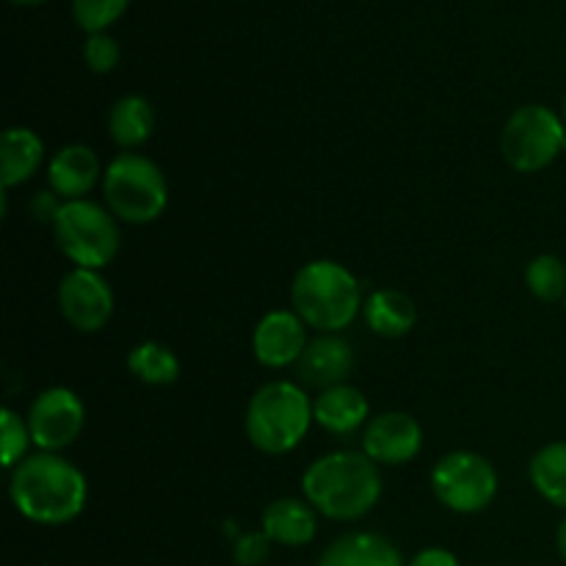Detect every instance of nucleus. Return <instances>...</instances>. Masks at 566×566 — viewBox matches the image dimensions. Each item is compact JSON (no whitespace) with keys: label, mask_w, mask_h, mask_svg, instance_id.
I'll use <instances>...</instances> for the list:
<instances>
[{"label":"nucleus","mask_w":566,"mask_h":566,"mask_svg":"<svg viewBox=\"0 0 566 566\" xmlns=\"http://www.w3.org/2000/svg\"><path fill=\"white\" fill-rule=\"evenodd\" d=\"M11 503L25 520L39 525L72 523L86 506V475L55 453L39 451L11 470Z\"/></svg>","instance_id":"obj_1"},{"label":"nucleus","mask_w":566,"mask_h":566,"mask_svg":"<svg viewBox=\"0 0 566 566\" xmlns=\"http://www.w3.org/2000/svg\"><path fill=\"white\" fill-rule=\"evenodd\" d=\"M302 490L315 512L337 523H352L379 503L381 475L365 453L335 451L310 464Z\"/></svg>","instance_id":"obj_2"},{"label":"nucleus","mask_w":566,"mask_h":566,"mask_svg":"<svg viewBox=\"0 0 566 566\" xmlns=\"http://www.w3.org/2000/svg\"><path fill=\"white\" fill-rule=\"evenodd\" d=\"M293 313L321 335H337L363 310L359 280L335 260H313L302 265L291 285Z\"/></svg>","instance_id":"obj_3"},{"label":"nucleus","mask_w":566,"mask_h":566,"mask_svg":"<svg viewBox=\"0 0 566 566\" xmlns=\"http://www.w3.org/2000/svg\"><path fill=\"white\" fill-rule=\"evenodd\" d=\"M313 403L293 381H269L252 396L247 409V437L269 457L298 448L313 423Z\"/></svg>","instance_id":"obj_4"},{"label":"nucleus","mask_w":566,"mask_h":566,"mask_svg":"<svg viewBox=\"0 0 566 566\" xmlns=\"http://www.w3.org/2000/svg\"><path fill=\"white\" fill-rule=\"evenodd\" d=\"M103 197L116 219L149 224L169 205V182L155 160L138 153H119L103 171Z\"/></svg>","instance_id":"obj_5"},{"label":"nucleus","mask_w":566,"mask_h":566,"mask_svg":"<svg viewBox=\"0 0 566 566\" xmlns=\"http://www.w3.org/2000/svg\"><path fill=\"white\" fill-rule=\"evenodd\" d=\"M53 235L75 269L99 271L119 252V227L114 213L88 199H72L61 205L53 221Z\"/></svg>","instance_id":"obj_6"},{"label":"nucleus","mask_w":566,"mask_h":566,"mask_svg":"<svg viewBox=\"0 0 566 566\" xmlns=\"http://www.w3.org/2000/svg\"><path fill=\"white\" fill-rule=\"evenodd\" d=\"M564 142L566 125L562 116L547 105L531 103L509 116L501 133V153L512 169L534 175L564 153Z\"/></svg>","instance_id":"obj_7"},{"label":"nucleus","mask_w":566,"mask_h":566,"mask_svg":"<svg viewBox=\"0 0 566 566\" xmlns=\"http://www.w3.org/2000/svg\"><path fill=\"white\" fill-rule=\"evenodd\" d=\"M437 501L457 514H479L495 501L497 473L490 459L473 451H453L431 470Z\"/></svg>","instance_id":"obj_8"},{"label":"nucleus","mask_w":566,"mask_h":566,"mask_svg":"<svg viewBox=\"0 0 566 566\" xmlns=\"http://www.w3.org/2000/svg\"><path fill=\"white\" fill-rule=\"evenodd\" d=\"M25 420L33 446L44 453H55L81 437L83 423H86V409L72 390L50 387V390L39 392L36 401L28 409Z\"/></svg>","instance_id":"obj_9"},{"label":"nucleus","mask_w":566,"mask_h":566,"mask_svg":"<svg viewBox=\"0 0 566 566\" xmlns=\"http://www.w3.org/2000/svg\"><path fill=\"white\" fill-rule=\"evenodd\" d=\"M59 310L72 329L94 335L114 315V291L99 271L72 269L59 285Z\"/></svg>","instance_id":"obj_10"},{"label":"nucleus","mask_w":566,"mask_h":566,"mask_svg":"<svg viewBox=\"0 0 566 566\" xmlns=\"http://www.w3.org/2000/svg\"><path fill=\"white\" fill-rule=\"evenodd\" d=\"M423 448V429L407 412H385L368 420L363 453L376 464H407Z\"/></svg>","instance_id":"obj_11"},{"label":"nucleus","mask_w":566,"mask_h":566,"mask_svg":"<svg viewBox=\"0 0 566 566\" xmlns=\"http://www.w3.org/2000/svg\"><path fill=\"white\" fill-rule=\"evenodd\" d=\"M307 324L291 310H274L254 326V357L265 368H287L296 365L307 348Z\"/></svg>","instance_id":"obj_12"},{"label":"nucleus","mask_w":566,"mask_h":566,"mask_svg":"<svg viewBox=\"0 0 566 566\" xmlns=\"http://www.w3.org/2000/svg\"><path fill=\"white\" fill-rule=\"evenodd\" d=\"M354 368V348L340 335H318L307 343L296 363L298 381L304 387H318L321 392L346 381Z\"/></svg>","instance_id":"obj_13"},{"label":"nucleus","mask_w":566,"mask_h":566,"mask_svg":"<svg viewBox=\"0 0 566 566\" xmlns=\"http://www.w3.org/2000/svg\"><path fill=\"white\" fill-rule=\"evenodd\" d=\"M99 177H103V169H99L97 153L86 144H66L48 164L50 188L64 202L86 197L97 186Z\"/></svg>","instance_id":"obj_14"},{"label":"nucleus","mask_w":566,"mask_h":566,"mask_svg":"<svg viewBox=\"0 0 566 566\" xmlns=\"http://www.w3.org/2000/svg\"><path fill=\"white\" fill-rule=\"evenodd\" d=\"M315 566H403V558L387 536L357 531L332 542Z\"/></svg>","instance_id":"obj_15"},{"label":"nucleus","mask_w":566,"mask_h":566,"mask_svg":"<svg viewBox=\"0 0 566 566\" xmlns=\"http://www.w3.org/2000/svg\"><path fill=\"white\" fill-rule=\"evenodd\" d=\"M318 531V520H315V509L307 501H296V497H280L263 512V534L269 536L274 545L282 547H302L310 545Z\"/></svg>","instance_id":"obj_16"},{"label":"nucleus","mask_w":566,"mask_h":566,"mask_svg":"<svg viewBox=\"0 0 566 566\" xmlns=\"http://www.w3.org/2000/svg\"><path fill=\"white\" fill-rule=\"evenodd\" d=\"M368 398L352 385H337L313 401V418L329 434H354L368 420Z\"/></svg>","instance_id":"obj_17"},{"label":"nucleus","mask_w":566,"mask_h":566,"mask_svg":"<svg viewBox=\"0 0 566 566\" xmlns=\"http://www.w3.org/2000/svg\"><path fill=\"white\" fill-rule=\"evenodd\" d=\"M44 160V142L28 127H9L0 142V182L3 188L22 186L39 171Z\"/></svg>","instance_id":"obj_18"},{"label":"nucleus","mask_w":566,"mask_h":566,"mask_svg":"<svg viewBox=\"0 0 566 566\" xmlns=\"http://www.w3.org/2000/svg\"><path fill=\"white\" fill-rule=\"evenodd\" d=\"M365 324L381 337H403L418 324V307L401 291H376L363 304Z\"/></svg>","instance_id":"obj_19"},{"label":"nucleus","mask_w":566,"mask_h":566,"mask_svg":"<svg viewBox=\"0 0 566 566\" xmlns=\"http://www.w3.org/2000/svg\"><path fill=\"white\" fill-rule=\"evenodd\" d=\"M155 111L153 103L142 94H125L111 105L108 133L122 149H136L153 136Z\"/></svg>","instance_id":"obj_20"},{"label":"nucleus","mask_w":566,"mask_h":566,"mask_svg":"<svg viewBox=\"0 0 566 566\" xmlns=\"http://www.w3.org/2000/svg\"><path fill=\"white\" fill-rule=\"evenodd\" d=\"M531 484L553 506L566 512V442H551L531 459Z\"/></svg>","instance_id":"obj_21"},{"label":"nucleus","mask_w":566,"mask_h":566,"mask_svg":"<svg viewBox=\"0 0 566 566\" xmlns=\"http://www.w3.org/2000/svg\"><path fill=\"white\" fill-rule=\"evenodd\" d=\"M127 368L144 385H171L180 376V359L175 357L169 346L164 343H138L130 354H127Z\"/></svg>","instance_id":"obj_22"},{"label":"nucleus","mask_w":566,"mask_h":566,"mask_svg":"<svg viewBox=\"0 0 566 566\" xmlns=\"http://www.w3.org/2000/svg\"><path fill=\"white\" fill-rule=\"evenodd\" d=\"M525 285L539 302L566 298V265L556 254H539L525 269Z\"/></svg>","instance_id":"obj_23"},{"label":"nucleus","mask_w":566,"mask_h":566,"mask_svg":"<svg viewBox=\"0 0 566 566\" xmlns=\"http://www.w3.org/2000/svg\"><path fill=\"white\" fill-rule=\"evenodd\" d=\"M127 3L130 0H72V14L77 25L92 36V33H105L111 22L119 20Z\"/></svg>","instance_id":"obj_24"},{"label":"nucleus","mask_w":566,"mask_h":566,"mask_svg":"<svg viewBox=\"0 0 566 566\" xmlns=\"http://www.w3.org/2000/svg\"><path fill=\"white\" fill-rule=\"evenodd\" d=\"M0 434H3V468L14 470L33 442L28 420H22L14 409H0Z\"/></svg>","instance_id":"obj_25"},{"label":"nucleus","mask_w":566,"mask_h":566,"mask_svg":"<svg viewBox=\"0 0 566 566\" xmlns=\"http://www.w3.org/2000/svg\"><path fill=\"white\" fill-rule=\"evenodd\" d=\"M119 55V44H116V39L108 36V33H92V36L86 39V44H83V61H86L88 70L97 72V75L116 70Z\"/></svg>","instance_id":"obj_26"},{"label":"nucleus","mask_w":566,"mask_h":566,"mask_svg":"<svg viewBox=\"0 0 566 566\" xmlns=\"http://www.w3.org/2000/svg\"><path fill=\"white\" fill-rule=\"evenodd\" d=\"M269 545L271 539L263 531H258V534H243L238 536L232 556H235V564L241 566H258L269 558Z\"/></svg>","instance_id":"obj_27"},{"label":"nucleus","mask_w":566,"mask_h":566,"mask_svg":"<svg viewBox=\"0 0 566 566\" xmlns=\"http://www.w3.org/2000/svg\"><path fill=\"white\" fill-rule=\"evenodd\" d=\"M409 566H459V558L446 547H426L409 562Z\"/></svg>","instance_id":"obj_28"},{"label":"nucleus","mask_w":566,"mask_h":566,"mask_svg":"<svg viewBox=\"0 0 566 566\" xmlns=\"http://www.w3.org/2000/svg\"><path fill=\"white\" fill-rule=\"evenodd\" d=\"M61 205L64 202H59V199H55V193H36L31 202V210L39 221H55Z\"/></svg>","instance_id":"obj_29"},{"label":"nucleus","mask_w":566,"mask_h":566,"mask_svg":"<svg viewBox=\"0 0 566 566\" xmlns=\"http://www.w3.org/2000/svg\"><path fill=\"white\" fill-rule=\"evenodd\" d=\"M556 542H558V553H562V558L566 562V517L562 520V525H558Z\"/></svg>","instance_id":"obj_30"},{"label":"nucleus","mask_w":566,"mask_h":566,"mask_svg":"<svg viewBox=\"0 0 566 566\" xmlns=\"http://www.w3.org/2000/svg\"><path fill=\"white\" fill-rule=\"evenodd\" d=\"M11 3H20V6H39V3H44V0H11Z\"/></svg>","instance_id":"obj_31"},{"label":"nucleus","mask_w":566,"mask_h":566,"mask_svg":"<svg viewBox=\"0 0 566 566\" xmlns=\"http://www.w3.org/2000/svg\"><path fill=\"white\" fill-rule=\"evenodd\" d=\"M562 119H564V125H566V94H564V105H562Z\"/></svg>","instance_id":"obj_32"},{"label":"nucleus","mask_w":566,"mask_h":566,"mask_svg":"<svg viewBox=\"0 0 566 566\" xmlns=\"http://www.w3.org/2000/svg\"><path fill=\"white\" fill-rule=\"evenodd\" d=\"M564 153H566V142H564Z\"/></svg>","instance_id":"obj_33"},{"label":"nucleus","mask_w":566,"mask_h":566,"mask_svg":"<svg viewBox=\"0 0 566 566\" xmlns=\"http://www.w3.org/2000/svg\"><path fill=\"white\" fill-rule=\"evenodd\" d=\"M564 307H566V298H564Z\"/></svg>","instance_id":"obj_34"}]
</instances>
